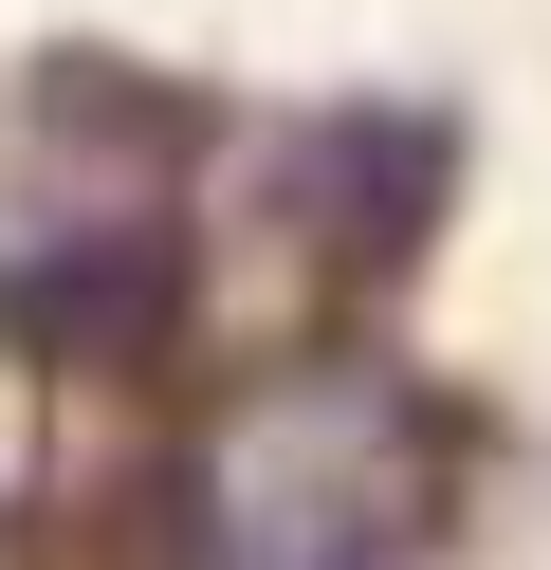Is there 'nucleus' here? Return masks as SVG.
Masks as SVG:
<instances>
[{
    "label": "nucleus",
    "instance_id": "1",
    "mask_svg": "<svg viewBox=\"0 0 551 570\" xmlns=\"http://www.w3.org/2000/svg\"><path fill=\"white\" fill-rule=\"evenodd\" d=\"M203 497H220L239 552H404V533L441 515V460H423V423H404V386L331 368V386L239 405V442L203 460Z\"/></svg>",
    "mask_w": 551,
    "mask_h": 570
}]
</instances>
